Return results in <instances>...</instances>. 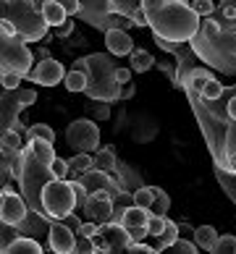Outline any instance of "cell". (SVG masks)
<instances>
[{
    "label": "cell",
    "instance_id": "obj_7",
    "mask_svg": "<svg viewBox=\"0 0 236 254\" xmlns=\"http://www.w3.org/2000/svg\"><path fill=\"white\" fill-rule=\"evenodd\" d=\"M84 212H87V218L94 220V223H105L113 218V191L108 189H97L87 194V199H84Z\"/></svg>",
    "mask_w": 236,
    "mask_h": 254
},
{
    "label": "cell",
    "instance_id": "obj_37",
    "mask_svg": "<svg viewBox=\"0 0 236 254\" xmlns=\"http://www.w3.org/2000/svg\"><path fill=\"white\" fill-rule=\"evenodd\" d=\"M61 5H63V11L69 16H77L81 11V0H61Z\"/></svg>",
    "mask_w": 236,
    "mask_h": 254
},
{
    "label": "cell",
    "instance_id": "obj_23",
    "mask_svg": "<svg viewBox=\"0 0 236 254\" xmlns=\"http://www.w3.org/2000/svg\"><path fill=\"white\" fill-rule=\"evenodd\" d=\"M26 136H29V142L32 139H42V142H55V131L53 126H47V124H34L29 131H26Z\"/></svg>",
    "mask_w": 236,
    "mask_h": 254
},
{
    "label": "cell",
    "instance_id": "obj_42",
    "mask_svg": "<svg viewBox=\"0 0 236 254\" xmlns=\"http://www.w3.org/2000/svg\"><path fill=\"white\" fill-rule=\"evenodd\" d=\"M226 171H231V173H236V152H234V155H229V157H226Z\"/></svg>",
    "mask_w": 236,
    "mask_h": 254
},
{
    "label": "cell",
    "instance_id": "obj_31",
    "mask_svg": "<svg viewBox=\"0 0 236 254\" xmlns=\"http://www.w3.org/2000/svg\"><path fill=\"white\" fill-rule=\"evenodd\" d=\"M192 11L197 13V16H210L213 11H215V3L213 0H192Z\"/></svg>",
    "mask_w": 236,
    "mask_h": 254
},
{
    "label": "cell",
    "instance_id": "obj_33",
    "mask_svg": "<svg viewBox=\"0 0 236 254\" xmlns=\"http://www.w3.org/2000/svg\"><path fill=\"white\" fill-rule=\"evenodd\" d=\"M74 252H97V244H94V239L77 233V247H74Z\"/></svg>",
    "mask_w": 236,
    "mask_h": 254
},
{
    "label": "cell",
    "instance_id": "obj_26",
    "mask_svg": "<svg viewBox=\"0 0 236 254\" xmlns=\"http://www.w3.org/2000/svg\"><path fill=\"white\" fill-rule=\"evenodd\" d=\"M89 168H92V155L89 152H79L77 157L69 160V171H74V173H84V171H89Z\"/></svg>",
    "mask_w": 236,
    "mask_h": 254
},
{
    "label": "cell",
    "instance_id": "obj_38",
    "mask_svg": "<svg viewBox=\"0 0 236 254\" xmlns=\"http://www.w3.org/2000/svg\"><path fill=\"white\" fill-rule=\"evenodd\" d=\"M129 21L134 24V26H147V18H145V11H142V5L137 8V11H131Z\"/></svg>",
    "mask_w": 236,
    "mask_h": 254
},
{
    "label": "cell",
    "instance_id": "obj_5",
    "mask_svg": "<svg viewBox=\"0 0 236 254\" xmlns=\"http://www.w3.org/2000/svg\"><path fill=\"white\" fill-rule=\"evenodd\" d=\"M66 142H69V147H77L79 152L97 149L100 147V128L92 118H79L66 128Z\"/></svg>",
    "mask_w": 236,
    "mask_h": 254
},
{
    "label": "cell",
    "instance_id": "obj_17",
    "mask_svg": "<svg viewBox=\"0 0 236 254\" xmlns=\"http://www.w3.org/2000/svg\"><path fill=\"white\" fill-rule=\"evenodd\" d=\"M129 58H131V71L134 73H145V71H150L155 65V58L147 50H131Z\"/></svg>",
    "mask_w": 236,
    "mask_h": 254
},
{
    "label": "cell",
    "instance_id": "obj_13",
    "mask_svg": "<svg viewBox=\"0 0 236 254\" xmlns=\"http://www.w3.org/2000/svg\"><path fill=\"white\" fill-rule=\"evenodd\" d=\"M40 11H42V18H45V24L47 26H61L66 18H69V13L63 11V5H61V0H42L40 3Z\"/></svg>",
    "mask_w": 236,
    "mask_h": 254
},
{
    "label": "cell",
    "instance_id": "obj_35",
    "mask_svg": "<svg viewBox=\"0 0 236 254\" xmlns=\"http://www.w3.org/2000/svg\"><path fill=\"white\" fill-rule=\"evenodd\" d=\"M77 233H81V236H89V239H94V236L100 233V223H94V220H89V223H81V228H79Z\"/></svg>",
    "mask_w": 236,
    "mask_h": 254
},
{
    "label": "cell",
    "instance_id": "obj_16",
    "mask_svg": "<svg viewBox=\"0 0 236 254\" xmlns=\"http://www.w3.org/2000/svg\"><path fill=\"white\" fill-rule=\"evenodd\" d=\"M215 239H218V231H215L213 225H200V228H194V241H197V247H200V249L213 252Z\"/></svg>",
    "mask_w": 236,
    "mask_h": 254
},
{
    "label": "cell",
    "instance_id": "obj_39",
    "mask_svg": "<svg viewBox=\"0 0 236 254\" xmlns=\"http://www.w3.org/2000/svg\"><path fill=\"white\" fill-rule=\"evenodd\" d=\"M113 79H116L118 84H129L131 81V68H116L113 71Z\"/></svg>",
    "mask_w": 236,
    "mask_h": 254
},
{
    "label": "cell",
    "instance_id": "obj_43",
    "mask_svg": "<svg viewBox=\"0 0 236 254\" xmlns=\"http://www.w3.org/2000/svg\"><path fill=\"white\" fill-rule=\"evenodd\" d=\"M229 118H231V121H236V95L229 100Z\"/></svg>",
    "mask_w": 236,
    "mask_h": 254
},
{
    "label": "cell",
    "instance_id": "obj_44",
    "mask_svg": "<svg viewBox=\"0 0 236 254\" xmlns=\"http://www.w3.org/2000/svg\"><path fill=\"white\" fill-rule=\"evenodd\" d=\"M3 3H5V0H3Z\"/></svg>",
    "mask_w": 236,
    "mask_h": 254
},
{
    "label": "cell",
    "instance_id": "obj_30",
    "mask_svg": "<svg viewBox=\"0 0 236 254\" xmlns=\"http://www.w3.org/2000/svg\"><path fill=\"white\" fill-rule=\"evenodd\" d=\"M50 171H53V178H66L69 176V160H63L55 155L53 163H50Z\"/></svg>",
    "mask_w": 236,
    "mask_h": 254
},
{
    "label": "cell",
    "instance_id": "obj_10",
    "mask_svg": "<svg viewBox=\"0 0 236 254\" xmlns=\"http://www.w3.org/2000/svg\"><path fill=\"white\" fill-rule=\"evenodd\" d=\"M100 239L105 241L108 252H110V249H126L129 233H126V228H124L121 223H116V220H105V223H100Z\"/></svg>",
    "mask_w": 236,
    "mask_h": 254
},
{
    "label": "cell",
    "instance_id": "obj_3",
    "mask_svg": "<svg viewBox=\"0 0 236 254\" xmlns=\"http://www.w3.org/2000/svg\"><path fill=\"white\" fill-rule=\"evenodd\" d=\"M5 18L13 24L21 42H40L50 26L45 24L42 11L34 0H5Z\"/></svg>",
    "mask_w": 236,
    "mask_h": 254
},
{
    "label": "cell",
    "instance_id": "obj_1",
    "mask_svg": "<svg viewBox=\"0 0 236 254\" xmlns=\"http://www.w3.org/2000/svg\"><path fill=\"white\" fill-rule=\"evenodd\" d=\"M142 11L157 40H168L173 45L189 42L202 24L189 0H142Z\"/></svg>",
    "mask_w": 236,
    "mask_h": 254
},
{
    "label": "cell",
    "instance_id": "obj_4",
    "mask_svg": "<svg viewBox=\"0 0 236 254\" xmlns=\"http://www.w3.org/2000/svg\"><path fill=\"white\" fill-rule=\"evenodd\" d=\"M40 207L47 220H63L69 212H74V207H77L74 181H66V178H50V181H45L42 191H40Z\"/></svg>",
    "mask_w": 236,
    "mask_h": 254
},
{
    "label": "cell",
    "instance_id": "obj_11",
    "mask_svg": "<svg viewBox=\"0 0 236 254\" xmlns=\"http://www.w3.org/2000/svg\"><path fill=\"white\" fill-rule=\"evenodd\" d=\"M105 48L110 55H116V58H124V55H129L131 50H134V40L124 32L118 29V26H113V29L105 32Z\"/></svg>",
    "mask_w": 236,
    "mask_h": 254
},
{
    "label": "cell",
    "instance_id": "obj_25",
    "mask_svg": "<svg viewBox=\"0 0 236 254\" xmlns=\"http://www.w3.org/2000/svg\"><path fill=\"white\" fill-rule=\"evenodd\" d=\"M0 149H3V152H18V149H21V136H18V131H5V134L0 136Z\"/></svg>",
    "mask_w": 236,
    "mask_h": 254
},
{
    "label": "cell",
    "instance_id": "obj_8",
    "mask_svg": "<svg viewBox=\"0 0 236 254\" xmlns=\"http://www.w3.org/2000/svg\"><path fill=\"white\" fill-rule=\"evenodd\" d=\"M32 84H40V87H55V84H61L63 76H66V68L63 63H58L55 58H42V63H37L34 68L26 73Z\"/></svg>",
    "mask_w": 236,
    "mask_h": 254
},
{
    "label": "cell",
    "instance_id": "obj_40",
    "mask_svg": "<svg viewBox=\"0 0 236 254\" xmlns=\"http://www.w3.org/2000/svg\"><path fill=\"white\" fill-rule=\"evenodd\" d=\"M61 223H66V225H69V228H71L74 233H77V231L81 228V220H79V218H77V215H74V212H69V215H66V218H63Z\"/></svg>",
    "mask_w": 236,
    "mask_h": 254
},
{
    "label": "cell",
    "instance_id": "obj_6",
    "mask_svg": "<svg viewBox=\"0 0 236 254\" xmlns=\"http://www.w3.org/2000/svg\"><path fill=\"white\" fill-rule=\"evenodd\" d=\"M26 212H29V207H26L21 194H16L11 189H0V223L16 228V225H21L26 220Z\"/></svg>",
    "mask_w": 236,
    "mask_h": 254
},
{
    "label": "cell",
    "instance_id": "obj_32",
    "mask_svg": "<svg viewBox=\"0 0 236 254\" xmlns=\"http://www.w3.org/2000/svg\"><path fill=\"white\" fill-rule=\"evenodd\" d=\"M168 249H171V252H181V254H194L197 252V244L194 241H186V239H176Z\"/></svg>",
    "mask_w": 236,
    "mask_h": 254
},
{
    "label": "cell",
    "instance_id": "obj_36",
    "mask_svg": "<svg viewBox=\"0 0 236 254\" xmlns=\"http://www.w3.org/2000/svg\"><path fill=\"white\" fill-rule=\"evenodd\" d=\"M126 252H142V254H150V252H155V247H150V244H145V241H131V239H129Z\"/></svg>",
    "mask_w": 236,
    "mask_h": 254
},
{
    "label": "cell",
    "instance_id": "obj_29",
    "mask_svg": "<svg viewBox=\"0 0 236 254\" xmlns=\"http://www.w3.org/2000/svg\"><path fill=\"white\" fill-rule=\"evenodd\" d=\"M0 84H3V89H5V92H16V89H18V84H21V73H13V71L0 73Z\"/></svg>",
    "mask_w": 236,
    "mask_h": 254
},
{
    "label": "cell",
    "instance_id": "obj_15",
    "mask_svg": "<svg viewBox=\"0 0 236 254\" xmlns=\"http://www.w3.org/2000/svg\"><path fill=\"white\" fill-rule=\"evenodd\" d=\"M3 252H8V254H42V244L29 239V236H16L5 244Z\"/></svg>",
    "mask_w": 236,
    "mask_h": 254
},
{
    "label": "cell",
    "instance_id": "obj_14",
    "mask_svg": "<svg viewBox=\"0 0 236 254\" xmlns=\"http://www.w3.org/2000/svg\"><path fill=\"white\" fill-rule=\"evenodd\" d=\"M147 218H150V210L137 207V204H129L124 210V215H121V225H124L126 231H131V228H147Z\"/></svg>",
    "mask_w": 236,
    "mask_h": 254
},
{
    "label": "cell",
    "instance_id": "obj_9",
    "mask_svg": "<svg viewBox=\"0 0 236 254\" xmlns=\"http://www.w3.org/2000/svg\"><path fill=\"white\" fill-rule=\"evenodd\" d=\"M77 247V233H74L66 223L53 220L47 228V249L55 254H71Z\"/></svg>",
    "mask_w": 236,
    "mask_h": 254
},
{
    "label": "cell",
    "instance_id": "obj_12",
    "mask_svg": "<svg viewBox=\"0 0 236 254\" xmlns=\"http://www.w3.org/2000/svg\"><path fill=\"white\" fill-rule=\"evenodd\" d=\"M79 184L84 186V191L92 194V191H97V189H108L116 194L118 189L113 186V178L108 176V171H97V168H89V171H84L81 178H79Z\"/></svg>",
    "mask_w": 236,
    "mask_h": 254
},
{
    "label": "cell",
    "instance_id": "obj_28",
    "mask_svg": "<svg viewBox=\"0 0 236 254\" xmlns=\"http://www.w3.org/2000/svg\"><path fill=\"white\" fill-rule=\"evenodd\" d=\"M213 252H221V254H236V236H218L215 239V247Z\"/></svg>",
    "mask_w": 236,
    "mask_h": 254
},
{
    "label": "cell",
    "instance_id": "obj_22",
    "mask_svg": "<svg viewBox=\"0 0 236 254\" xmlns=\"http://www.w3.org/2000/svg\"><path fill=\"white\" fill-rule=\"evenodd\" d=\"M223 95V84H218V79H207L202 87H200V97L205 102H213Z\"/></svg>",
    "mask_w": 236,
    "mask_h": 254
},
{
    "label": "cell",
    "instance_id": "obj_19",
    "mask_svg": "<svg viewBox=\"0 0 236 254\" xmlns=\"http://www.w3.org/2000/svg\"><path fill=\"white\" fill-rule=\"evenodd\" d=\"M142 5V0H108V13H116V16H131V11H137Z\"/></svg>",
    "mask_w": 236,
    "mask_h": 254
},
{
    "label": "cell",
    "instance_id": "obj_21",
    "mask_svg": "<svg viewBox=\"0 0 236 254\" xmlns=\"http://www.w3.org/2000/svg\"><path fill=\"white\" fill-rule=\"evenodd\" d=\"M113 165H116L113 149H97V155L92 157V168H97V171H113Z\"/></svg>",
    "mask_w": 236,
    "mask_h": 254
},
{
    "label": "cell",
    "instance_id": "obj_18",
    "mask_svg": "<svg viewBox=\"0 0 236 254\" xmlns=\"http://www.w3.org/2000/svg\"><path fill=\"white\" fill-rule=\"evenodd\" d=\"M63 84H66V89H69V92H84V89H87V73L79 71V68H71L63 76Z\"/></svg>",
    "mask_w": 236,
    "mask_h": 254
},
{
    "label": "cell",
    "instance_id": "obj_27",
    "mask_svg": "<svg viewBox=\"0 0 236 254\" xmlns=\"http://www.w3.org/2000/svg\"><path fill=\"white\" fill-rule=\"evenodd\" d=\"M131 196H134V204L137 207L150 210V204H153V199H155V191H153V186H142V189H137Z\"/></svg>",
    "mask_w": 236,
    "mask_h": 254
},
{
    "label": "cell",
    "instance_id": "obj_41",
    "mask_svg": "<svg viewBox=\"0 0 236 254\" xmlns=\"http://www.w3.org/2000/svg\"><path fill=\"white\" fill-rule=\"evenodd\" d=\"M55 32H58V37H69V34L74 32V21H69V18H66L61 26H55Z\"/></svg>",
    "mask_w": 236,
    "mask_h": 254
},
{
    "label": "cell",
    "instance_id": "obj_2",
    "mask_svg": "<svg viewBox=\"0 0 236 254\" xmlns=\"http://www.w3.org/2000/svg\"><path fill=\"white\" fill-rule=\"evenodd\" d=\"M77 68L87 73V95L89 100H100V102H108V100H116L121 97V84L113 79V61L110 55H102V53H94L87 55V58H79L77 61Z\"/></svg>",
    "mask_w": 236,
    "mask_h": 254
},
{
    "label": "cell",
    "instance_id": "obj_20",
    "mask_svg": "<svg viewBox=\"0 0 236 254\" xmlns=\"http://www.w3.org/2000/svg\"><path fill=\"white\" fill-rule=\"evenodd\" d=\"M178 239V225L173 223V220H168L165 218V225H163V233L160 236H155V241H157V249H168L171 244ZM155 249V252H157Z\"/></svg>",
    "mask_w": 236,
    "mask_h": 254
},
{
    "label": "cell",
    "instance_id": "obj_34",
    "mask_svg": "<svg viewBox=\"0 0 236 254\" xmlns=\"http://www.w3.org/2000/svg\"><path fill=\"white\" fill-rule=\"evenodd\" d=\"M236 152V121H231L229 134H226V157Z\"/></svg>",
    "mask_w": 236,
    "mask_h": 254
},
{
    "label": "cell",
    "instance_id": "obj_24",
    "mask_svg": "<svg viewBox=\"0 0 236 254\" xmlns=\"http://www.w3.org/2000/svg\"><path fill=\"white\" fill-rule=\"evenodd\" d=\"M153 191H155V199H153V204H150V212H153V215H165V210L171 207L168 194L163 189H157V186H153Z\"/></svg>",
    "mask_w": 236,
    "mask_h": 254
}]
</instances>
